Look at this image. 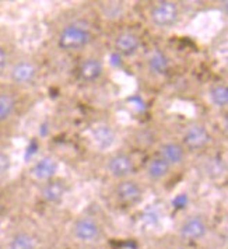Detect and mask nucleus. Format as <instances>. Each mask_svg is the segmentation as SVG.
I'll return each mask as SVG.
<instances>
[{"instance_id": "nucleus-15", "label": "nucleus", "mask_w": 228, "mask_h": 249, "mask_svg": "<svg viewBox=\"0 0 228 249\" xmlns=\"http://www.w3.org/2000/svg\"><path fill=\"white\" fill-rule=\"evenodd\" d=\"M171 170V165L168 162H165L161 157H156V159L150 160V162L147 164V172L148 178L153 181H160L164 177L168 175V172Z\"/></svg>"}, {"instance_id": "nucleus-3", "label": "nucleus", "mask_w": 228, "mask_h": 249, "mask_svg": "<svg viewBox=\"0 0 228 249\" xmlns=\"http://www.w3.org/2000/svg\"><path fill=\"white\" fill-rule=\"evenodd\" d=\"M206 234H207V224L199 215H192V217L186 218L179 228L181 238L185 241H189V242L200 241L202 238L206 237Z\"/></svg>"}, {"instance_id": "nucleus-10", "label": "nucleus", "mask_w": 228, "mask_h": 249, "mask_svg": "<svg viewBox=\"0 0 228 249\" xmlns=\"http://www.w3.org/2000/svg\"><path fill=\"white\" fill-rule=\"evenodd\" d=\"M103 62L100 59H97V57H88V59H86L80 65V69H79L80 79L83 81H87V83H91V81L98 80L103 76Z\"/></svg>"}, {"instance_id": "nucleus-22", "label": "nucleus", "mask_w": 228, "mask_h": 249, "mask_svg": "<svg viewBox=\"0 0 228 249\" xmlns=\"http://www.w3.org/2000/svg\"><path fill=\"white\" fill-rule=\"evenodd\" d=\"M1 212H3V204L0 203V214H1Z\"/></svg>"}, {"instance_id": "nucleus-4", "label": "nucleus", "mask_w": 228, "mask_h": 249, "mask_svg": "<svg viewBox=\"0 0 228 249\" xmlns=\"http://www.w3.org/2000/svg\"><path fill=\"white\" fill-rule=\"evenodd\" d=\"M101 234V228L91 217H81L73 226V235L80 242H94Z\"/></svg>"}, {"instance_id": "nucleus-20", "label": "nucleus", "mask_w": 228, "mask_h": 249, "mask_svg": "<svg viewBox=\"0 0 228 249\" xmlns=\"http://www.w3.org/2000/svg\"><path fill=\"white\" fill-rule=\"evenodd\" d=\"M10 167H12V159L9 154L0 151V177L6 175L9 171H10Z\"/></svg>"}, {"instance_id": "nucleus-11", "label": "nucleus", "mask_w": 228, "mask_h": 249, "mask_svg": "<svg viewBox=\"0 0 228 249\" xmlns=\"http://www.w3.org/2000/svg\"><path fill=\"white\" fill-rule=\"evenodd\" d=\"M115 48L125 56H133L140 48V39L133 33H122L115 39Z\"/></svg>"}, {"instance_id": "nucleus-5", "label": "nucleus", "mask_w": 228, "mask_h": 249, "mask_svg": "<svg viewBox=\"0 0 228 249\" xmlns=\"http://www.w3.org/2000/svg\"><path fill=\"white\" fill-rule=\"evenodd\" d=\"M210 142V133L202 124H192L183 133V144L189 150L203 148Z\"/></svg>"}, {"instance_id": "nucleus-21", "label": "nucleus", "mask_w": 228, "mask_h": 249, "mask_svg": "<svg viewBox=\"0 0 228 249\" xmlns=\"http://www.w3.org/2000/svg\"><path fill=\"white\" fill-rule=\"evenodd\" d=\"M6 65H7V53L3 48H0V70L6 68Z\"/></svg>"}, {"instance_id": "nucleus-6", "label": "nucleus", "mask_w": 228, "mask_h": 249, "mask_svg": "<svg viewBox=\"0 0 228 249\" xmlns=\"http://www.w3.org/2000/svg\"><path fill=\"white\" fill-rule=\"evenodd\" d=\"M106 168L115 178H126L135 170V162L130 156L125 153H118L109 159Z\"/></svg>"}, {"instance_id": "nucleus-23", "label": "nucleus", "mask_w": 228, "mask_h": 249, "mask_svg": "<svg viewBox=\"0 0 228 249\" xmlns=\"http://www.w3.org/2000/svg\"><path fill=\"white\" fill-rule=\"evenodd\" d=\"M0 249H6V248H3V247H1V245H0Z\"/></svg>"}, {"instance_id": "nucleus-7", "label": "nucleus", "mask_w": 228, "mask_h": 249, "mask_svg": "<svg viewBox=\"0 0 228 249\" xmlns=\"http://www.w3.org/2000/svg\"><path fill=\"white\" fill-rule=\"evenodd\" d=\"M38 69L33 62L30 60H20L17 62L10 70V79L13 83L25 86V84H31L36 77Z\"/></svg>"}, {"instance_id": "nucleus-14", "label": "nucleus", "mask_w": 228, "mask_h": 249, "mask_svg": "<svg viewBox=\"0 0 228 249\" xmlns=\"http://www.w3.org/2000/svg\"><path fill=\"white\" fill-rule=\"evenodd\" d=\"M57 171V162L52 157H42L33 167V175L39 181H49Z\"/></svg>"}, {"instance_id": "nucleus-2", "label": "nucleus", "mask_w": 228, "mask_h": 249, "mask_svg": "<svg viewBox=\"0 0 228 249\" xmlns=\"http://www.w3.org/2000/svg\"><path fill=\"white\" fill-rule=\"evenodd\" d=\"M179 9L174 1H160L151 10V21L160 28H168L178 21Z\"/></svg>"}, {"instance_id": "nucleus-12", "label": "nucleus", "mask_w": 228, "mask_h": 249, "mask_svg": "<svg viewBox=\"0 0 228 249\" xmlns=\"http://www.w3.org/2000/svg\"><path fill=\"white\" fill-rule=\"evenodd\" d=\"M158 157H161L165 162H168L170 165H178L185 159V147L182 144L175 143V142L164 143L160 147V156Z\"/></svg>"}, {"instance_id": "nucleus-16", "label": "nucleus", "mask_w": 228, "mask_h": 249, "mask_svg": "<svg viewBox=\"0 0 228 249\" xmlns=\"http://www.w3.org/2000/svg\"><path fill=\"white\" fill-rule=\"evenodd\" d=\"M36 248V242L35 238L25 232V231H20L16 232L9 242V248L7 249H35Z\"/></svg>"}, {"instance_id": "nucleus-17", "label": "nucleus", "mask_w": 228, "mask_h": 249, "mask_svg": "<svg viewBox=\"0 0 228 249\" xmlns=\"http://www.w3.org/2000/svg\"><path fill=\"white\" fill-rule=\"evenodd\" d=\"M205 172L207 174V177H210L211 179H218L224 175L226 172V164L221 157L214 156L210 159L206 160L205 162Z\"/></svg>"}, {"instance_id": "nucleus-13", "label": "nucleus", "mask_w": 228, "mask_h": 249, "mask_svg": "<svg viewBox=\"0 0 228 249\" xmlns=\"http://www.w3.org/2000/svg\"><path fill=\"white\" fill-rule=\"evenodd\" d=\"M66 193V186L65 183L59 179H49L45 185L42 186V199L48 203H59Z\"/></svg>"}, {"instance_id": "nucleus-18", "label": "nucleus", "mask_w": 228, "mask_h": 249, "mask_svg": "<svg viewBox=\"0 0 228 249\" xmlns=\"http://www.w3.org/2000/svg\"><path fill=\"white\" fill-rule=\"evenodd\" d=\"M16 109V100L12 94L0 92V122L7 121Z\"/></svg>"}, {"instance_id": "nucleus-1", "label": "nucleus", "mask_w": 228, "mask_h": 249, "mask_svg": "<svg viewBox=\"0 0 228 249\" xmlns=\"http://www.w3.org/2000/svg\"><path fill=\"white\" fill-rule=\"evenodd\" d=\"M90 41V33L77 24L66 25L57 38V45L63 51H77L86 46Z\"/></svg>"}, {"instance_id": "nucleus-9", "label": "nucleus", "mask_w": 228, "mask_h": 249, "mask_svg": "<svg viewBox=\"0 0 228 249\" xmlns=\"http://www.w3.org/2000/svg\"><path fill=\"white\" fill-rule=\"evenodd\" d=\"M116 196L119 200H122L123 203L133 204L137 203L141 196H143V191L139 186V183L130 179H125V181L119 182L116 186Z\"/></svg>"}, {"instance_id": "nucleus-8", "label": "nucleus", "mask_w": 228, "mask_h": 249, "mask_svg": "<svg viewBox=\"0 0 228 249\" xmlns=\"http://www.w3.org/2000/svg\"><path fill=\"white\" fill-rule=\"evenodd\" d=\"M91 137L100 150H109L115 144L116 133L109 124H100L92 127Z\"/></svg>"}, {"instance_id": "nucleus-19", "label": "nucleus", "mask_w": 228, "mask_h": 249, "mask_svg": "<svg viewBox=\"0 0 228 249\" xmlns=\"http://www.w3.org/2000/svg\"><path fill=\"white\" fill-rule=\"evenodd\" d=\"M210 101L217 108H226L228 104V89L226 84H217L209 92Z\"/></svg>"}]
</instances>
